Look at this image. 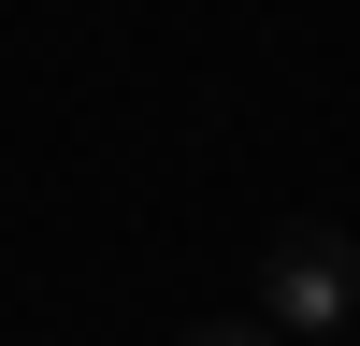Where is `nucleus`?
<instances>
[{
	"label": "nucleus",
	"mask_w": 360,
	"mask_h": 346,
	"mask_svg": "<svg viewBox=\"0 0 360 346\" xmlns=\"http://www.w3.org/2000/svg\"><path fill=\"white\" fill-rule=\"evenodd\" d=\"M173 346H274V317H202V332H173Z\"/></svg>",
	"instance_id": "f03ea898"
},
{
	"label": "nucleus",
	"mask_w": 360,
	"mask_h": 346,
	"mask_svg": "<svg viewBox=\"0 0 360 346\" xmlns=\"http://www.w3.org/2000/svg\"><path fill=\"white\" fill-rule=\"evenodd\" d=\"M303 346H346V332H303Z\"/></svg>",
	"instance_id": "7ed1b4c3"
},
{
	"label": "nucleus",
	"mask_w": 360,
	"mask_h": 346,
	"mask_svg": "<svg viewBox=\"0 0 360 346\" xmlns=\"http://www.w3.org/2000/svg\"><path fill=\"white\" fill-rule=\"evenodd\" d=\"M346 303H360V245L332 217H303V231L259 245V317L274 332H346Z\"/></svg>",
	"instance_id": "f257e3e1"
}]
</instances>
